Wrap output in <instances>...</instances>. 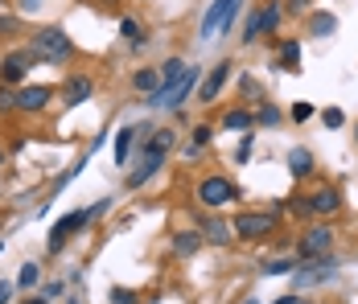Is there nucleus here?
I'll return each mask as SVG.
<instances>
[{
  "mask_svg": "<svg viewBox=\"0 0 358 304\" xmlns=\"http://www.w3.org/2000/svg\"><path fill=\"white\" fill-rule=\"evenodd\" d=\"M29 54H34L41 66H62V62H71L74 58V41L71 34H62L58 25H45V29H37L29 37V45H25Z\"/></svg>",
  "mask_w": 358,
  "mask_h": 304,
  "instance_id": "f257e3e1",
  "label": "nucleus"
},
{
  "mask_svg": "<svg viewBox=\"0 0 358 304\" xmlns=\"http://www.w3.org/2000/svg\"><path fill=\"white\" fill-rule=\"evenodd\" d=\"M173 140L178 136L169 132V128H161V132L148 136V144H144V157L141 165L128 173V189H141V185H148L157 173H161V165H165V157H169V148H173Z\"/></svg>",
  "mask_w": 358,
  "mask_h": 304,
  "instance_id": "f03ea898",
  "label": "nucleus"
},
{
  "mask_svg": "<svg viewBox=\"0 0 358 304\" xmlns=\"http://www.w3.org/2000/svg\"><path fill=\"white\" fill-rule=\"evenodd\" d=\"M202 78H206V74H202V66H189L181 78H173V82H161V87H157V91H152L144 103H148V107H157V111H173V107H181V103H185L194 91H198V87H202Z\"/></svg>",
  "mask_w": 358,
  "mask_h": 304,
  "instance_id": "7ed1b4c3",
  "label": "nucleus"
},
{
  "mask_svg": "<svg viewBox=\"0 0 358 304\" xmlns=\"http://www.w3.org/2000/svg\"><path fill=\"white\" fill-rule=\"evenodd\" d=\"M239 8H243V0H215V4L206 8V17H202V25H198V37H202V41H210L215 34H227V29L235 25V17H239Z\"/></svg>",
  "mask_w": 358,
  "mask_h": 304,
  "instance_id": "20e7f679",
  "label": "nucleus"
},
{
  "mask_svg": "<svg viewBox=\"0 0 358 304\" xmlns=\"http://www.w3.org/2000/svg\"><path fill=\"white\" fill-rule=\"evenodd\" d=\"M198 205H206V210H222L227 202H235L239 198V185L235 181H227V177H218V173H210V177H202L198 181Z\"/></svg>",
  "mask_w": 358,
  "mask_h": 304,
  "instance_id": "39448f33",
  "label": "nucleus"
},
{
  "mask_svg": "<svg viewBox=\"0 0 358 304\" xmlns=\"http://www.w3.org/2000/svg\"><path fill=\"white\" fill-rule=\"evenodd\" d=\"M334 251V231L317 222V226H309L305 235L296 238V263H313V259H325Z\"/></svg>",
  "mask_w": 358,
  "mask_h": 304,
  "instance_id": "423d86ee",
  "label": "nucleus"
},
{
  "mask_svg": "<svg viewBox=\"0 0 358 304\" xmlns=\"http://www.w3.org/2000/svg\"><path fill=\"white\" fill-rule=\"evenodd\" d=\"M235 235L248 238V243H259V238H268L276 231V214L272 210H243V214H235Z\"/></svg>",
  "mask_w": 358,
  "mask_h": 304,
  "instance_id": "0eeeda50",
  "label": "nucleus"
},
{
  "mask_svg": "<svg viewBox=\"0 0 358 304\" xmlns=\"http://www.w3.org/2000/svg\"><path fill=\"white\" fill-rule=\"evenodd\" d=\"M280 17H285V8H280L276 0H268L264 8H255L248 17V25H243V45H255L264 34H272V29L280 25Z\"/></svg>",
  "mask_w": 358,
  "mask_h": 304,
  "instance_id": "6e6552de",
  "label": "nucleus"
},
{
  "mask_svg": "<svg viewBox=\"0 0 358 304\" xmlns=\"http://www.w3.org/2000/svg\"><path fill=\"white\" fill-rule=\"evenodd\" d=\"M87 222H91V210H71L66 218H58V222H54V231H50V238H45V251H50V255H58V251L71 243L74 231H83Z\"/></svg>",
  "mask_w": 358,
  "mask_h": 304,
  "instance_id": "1a4fd4ad",
  "label": "nucleus"
},
{
  "mask_svg": "<svg viewBox=\"0 0 358 304\" xmlns=\"http://www.w3.org/2000/svg\"><path fill=\"white\" fill-rule=\"evenodd\" d=\"M334 275H338L334 255L313 259V263H296V268H292V288H313V284H325V280H334Z\"/></svg>",
  "mask_w": 358,
  "mask_h": 304,
  "instance_id": "9d476101",
  "label": "nucleus"
},
{
  "mask_svg": "<svg viewBox=\"0 0 358 304\" xmlns=\"http://www.w3.org/2000/svg\"><path fill=\"white\" fill-rule=\"evenodd\" d=\"M231 74H235V62H231V58L215 62V66H210V74L202 78V87H198V103H215L218 95H222V87L231 82Z\"/></svg>",
  "mask_w": 358,
  "mask_h": 304,
  "instance_id": "9b49d317",
  "label": "nucleus"
},
{
  "mask_svg": "<svg viewBox=\"0 0 358 304\" xmlns=\"http://www.w3.org/2000/svg\"><path fill=\"white\" fill-rule=\"evenodd\" d=\"M37 66V58L29 54V50H13L4 62H0V78L8 82V87H17V82H25V74Z\"/></svg>",
  "mask_w": 358,
  "mask_h": 304,
  "instance_id": "f8f14e48",
  "label": "nucleus"
},
{
  "mask_svg": "<svg viewBox=\"0 0 358 304\" xmlns=\"http://www.w3.org/2000/svg\"><path fill=\"white\" fill-rule=\"evenodd\" d=\"M50 99H54V91H50V87H37V82L29 87V82H25V87L17 91V111H45Z\"/></svg>",
  "mask_w": 358,
  "mask_h": 304,
  "instance_id": "ddd939ff",
  "label": "nucleus"
},
{
  "mask_svg": "<svg viewBox=\"0 0 358 304\" xmlns=\"http://www.w3.org/2000/svg\"><path fill=\"white\" fill-rule=\"evenodd\" d=\"M309 205H313V218H329V214L342 210V194H338L334 185H322V189L309 194Z\"/></svg>",
  "mask_w": 358,
  "mask_h": 304,
  "instance_id": "4468645a",
  "label": "nucleus"
},
{
  "mask_svg": "<svg viewBox=\"0 0 358 304\" xmlns=\"http://www.w3.org/2000/svg\"><path fill=\"white\" fill-rule=\"evenodd\" d=\"M91 95H95V82H91L87 74H71V78H66V91H62L66 107H83Z\"/></svg>",
  "mask_w": 358,
  "mask_h": 304,
  "instance_id": "2eb2a0df",
  "label": "nucleus"
},
{
  "mask_svg": "<svg viewBox=\"0 0 358 304\" xmlns=\"http://www.w3.org/2000/svg\"><path fill=\"white\" fill-rule=\"evenodd\" d=\"M202 231H173V255L178 259H194L198 251H202Z\"/></svg>",
  "mask_w": 358,
  "mask_h": 304,
  "instance_id": "dca6fc26",
  "label": "nucleus"
},
{
  "mask_svg": "<svg viewBox=\"0 0 358 304\" xmlns=\"http://www.w3.org/2000/svg\"><path fill=\"white\" fill-rule=\"evenodd\" d=\"M141 132L144 128H120V132H115V165H120V169H128V152L136 148Z\"/></svg>",
  "mask_w": 358,
  "mask_h": 304,
  "instance_id": "f3484780",
  "label": "nucleus"
},
{
  "mask_svg": "<svg viewBox=\"0 0 358 304\" xmlns=\"http://www.w3.org/2000/svg\"><path fill=\"white\" fill-rule=\"evenodd\" d=\"M202 238L215 243V247H227V243L235 238V226H227L222 218H206V222H202Z\"/></svg>",
  "mask_w": 358,
  "mask_h": 304,
  "instance_id": "a211bd4d",
  "label": "nucleus"
},
{
  "mask_svg": "<svg viewBox=\"0 0 358 304\" xmlns=\"http://www.w3.org/2000/svg\"><path fill=\"white\" fill-rule=\"evenodd\" d=\"M288 173H292V181H305L313 173V152L309 148H292L288 152Z\"/></svg>",
  "mask_w": 358,
  "mask_h": 304,
  "instance_id": "6ab92c4d",
  "label": "nucleus"
},
{
  "mask_svg": "<svg viewBox=\"0 0 358 304\" xmlns=\"http://www.w3.org/2000/svg\"><path fill=\"white\" fill-rule=\"evenodd\" d=\"M210 136H215V128H206V124H198V128H194V136H189V144L181 148V157H185V161H194V157H198V152H202V148L210 144Z\"/></svg>",
  "mask_w": 358,
  "mask_h": 304,
  "instance_id": "aec40b11",
  "label": "nucleus"
},
{
  "mask_svg": "<svg viewBox=\"0 0 358 304\" xmlns=\"http://www.w3.org/2000/svg\"><path fill=\"white\" fill-rule=\"evenodd\" d=\"M251 124H255V115L243 111V107H231V111L222 115V128H227V132H248Z\"/></svg>",
  "mask_w": 358,
  "mask_h": 304,
  "instance_id": "412c9836",
  "label": "nucleus"
},
{
  "mask_svg": "<svg viewBox=\"0 0 358 304\" xmlns=\"http://www.w3.org/2000/svg\"><path fill=\"white\" fill-rule=\"evenodd\" d=\"M309 34L313 37L338 34V17H334V13H313V17H309Z\"/></svg>",
  "mask_w": 358,
  "mask_h": 304,
  "instance_id": "4be33fe9",
  "label": "nucleus"
},
{
  "mask_svg": "<svg viewBox=\"0 0 358 304\" xmlns=\"http://www.w3.org/2000/svg\"><path fill=\"white\" fill-rule=\"evenodd\" d=\"M296 62H301V41H280V58H276V66L296 74V70H301Z\"/></svg>",
  "mask_w": 358,
  "mask_h": 304,
  "instance_id": "5701e85b",
  "label": "nucleus"
},
{
  "mask_svg": "<svg viewBox=\"0 0 358 304\" xmlns=\"http://www.w3.org/2000/svg\"><path fill=\"white\" fill-rule=\"evenodd\" d=\"M132 87H136V91H144V95H152V91L161 87V70H152V66L136 70V74H132Z\"/></svg>",
  "mask_w": 358,
  "mask_h": 304,
  "instance_id": "b1692460",
  "label": "nucleus"
},
{
  "mask_svg": "<svg viewBox=\"0 0 358 304\" xmlns=\"http://www.w3.org/2000/svg\"><path fill=\"white\" fill-rule=\"evenodd\" d=\"M280 120H285V115H280L276 103H259V111H255V124H259V128H276Z\"/></svg>",
  "mask_w": 358,
  "mask_h": 304,
  "instance_id": "393cba45",
  "label": "nucleus"
},
{
  "mask_svg": "<svg viewBox=\"0 0 358 304\" xmlns=\"http://www.w3.org/2000/svg\"><path fill=\"white\" fill-rule=\"evenodd\" d=\"M120 34L128 37V41H132L136 50L144 45V34H141V21H136V17H124V21H120Z\"/></svg>",
  "mask_w": 358,
  "mask_h": 304,
  "instance_id": "a878e982",
  "label": "nucleus"
},
{
  "mask_svg": "<svg viewBox=\"0 0 358 304\" xmlns=\"http://www.w3.org/2000/svg\"><path fill=\"white\" fill-rule=\"evenodd\" d=\"M288 210H292V214H296V218H313V205H309V194H292V198H288Z\"/></svg>",
  "mask_w": 358,
  "mask_h": 304,
  "instance_id": "bb28decb",
  "label": "nucleus"
},
{
  "mask_svg": "<svg viewBox=\"0 0 358 304\" xmlns=\"http://www.w3.org/2000/svg\"><path fill=\"white\" fill-rule=\"evenodd\" d=\"M17 284H21V288H37V284H41V268H37V263H21Z\"/></svg>",
  "mask_w": 358,
  "mask_h": 304,
  "instance_id": "cd10ccee",
  "label": "nucleus"
},
{
  "mask_svg": "<svg viewBox=\"0 0 358 304\" xmlns=\"http://www.w3.org/2000/svg\"><path fill=\"white\" fill-rule=\"evenodd\" d=\"M296 268V259H272V263H264V275H292Z\"/></svg>",
  "mask_w": 358,
  "mask_h": 304,
  "instance_id": "c85d7f7f",
  "label": "nucleus"
},
{
  "mask_svg": "<svg viewBox=\"0 0 358 304\" xmlns=\"http://www.w3.org/2000/svg\"><path fill=\"white\" fill-rule=\"evenodd\" d=\"M322 120H325V128H342V124H346V111H342V107H325Z\"/></svg>",
  "mask_w": 358,
  "mask_h": 304,
  "instance_id": "c756f323",
  "label": "nucleus"
},
{
  "mask_svg": "<svg viewBox=\"0 0 358 304\" xmlns=\"http://www.w3.org/2000/svg\"><path fill=\"white\" fill-rule=\"evenodd\" d=\"M13 111H17V91L0 87V115H13Z\"/></svg>",
  "mask_w": 358,
  "mask_h": 304,
  "instance_id": "7c9ffc66",
  "label": "nucleus"
},
{
  "mask_svg": "<svg viewBox=\"0 0 358 304\" xmlns=\"http://www.w3.org/2000/svg\"><path fill=\"white\" fill-rule=\"evenodd\" d=\"M41 296H45V301H58V296H66V284H62V280H50V284L41 288Z\"/></svg>",
  "mask_w": 358,
  "mask_h": 304,
  "instance_id": "2f4dec72",
  "label": "nucleus"
},
{
  "mask_svg": "<svg viewBox=\"0 0 358 304\" xmlns=\"http://www.w3.org/2000/svg\"><path fill=\"white\" fill-rule=\"evenodd\" d=\"M141 296L132 292V288H111V304H136Z\"/></svg>",
  "mask_w": 358,
  "mask_h": 304,
  "instance_id": "473e14b6",
  "label": "nucleus"
},
{
  "mask_svg": "<svg viewBox=\"0 0 358 304\" xmlns=\"http://www.w3.org/2000/svg\"><path fill=\"white\" fill-rule=\"evenodd\" d=\"M251 144H255V132H243V144H239V152H235V161H239V165L251 157Z\"/></svg>",
  "mask_w": 358,
  "mask_h": 304,
  "instance_id": "72a5a7b5",
  "label": "nucleus"
},
{
  "mask_svg": "<svg viewBox=\"0 0 358 304\" xmlns=\"http://www.w3.org/2000/svg\"><path fill=\"white\" fill-rule=\"evenodd\" d=\"M309 115H313V107H309V103H296V107H292V120H296V124H305Z\"/></svg>",
  "mask_w": 358,
  "mask_h": 304,
  "instance_id": "f704fd0d",
  "label": "nucleus"
},
{
  "mask_svg": "<svg viewBox=\"0 0 358 304\" xmlns=\"http://www.w3.org/2000/svg\"><path fill=\"white\" fill-rule=\"evenodd\" d=\"M17 34V17H0V37Z\"/></svg>",
  "mask_w": 358,
  "mask_h": 304,
  "instance_id": "c9c22d12",
  "label": "nucleus"
},
{
  "mask_svg": "<svg viewBox=\"0 0 358 304\" xmlns=\"http://www.w3.org/2000/svg\"><path fill=\"white\" fill-rule=\"evenodd\" d=\"M8 296H13V284H8V280H0V304H8Z\"/></svg>",
  "mask_w": 358,
  "mask_h": 304,
  "instance_id": "e433bc0d",
  "label": "nucleus"
},
{
  "mask_svg": "<svg viewBox=\"0 0 358 304\" xmlns=\"http://www.w3.org/2000/svg\"><path fill=\"white\" fill-rule=\"evenodd\" d=\"M17 4H21V13H37L41 8V0H17Z\"/></svg>",
  "mask_w": 358,
  "mask_h": 304,
  "instance_id": "4c0bfd02",
  "label": "nucleus"
},
{
  "mask_svg": "<svg viewBox=\"0 0 358 304\" xmlns=\"http://www.w3.org/2000/svg\"><path fill=\"white\" fill-rule=\"evenodd\" d=\"M309 8V0H288V13H305Z\"/></svg>",
  "mask_w": 358,
  "mask_h": 304,
  "instance_id": "58836bf2",
  "label": "nucleus"
},
{
  "mask_svg": "<svg viewBox=\"0 0 358 304\" xmlns=\"http://www.w3.org/2000/svg\"><path fill=\"white\" fill-rule=\"evenodd\" d=\"M25 304H50V301H45V296H29Z\"/></svg>",
  "mask_w": 358,
  "mask_h": 304,
  "instance_id": "ea45409f",
  "label": "nucleus"
},
{
  "mask_svg": "<svg viewBox=\"0 0 358 304\" xmlns=\"http://www.w3.org/2000/svg\"><path fill=\"white\" fill-rule=\"evenodd\" d=\"M276 304H292V292H288V296H280V301H276Z\"/></svg>",
  "mask_w": 358,
  "mask_h": 304,
  "instance_id": "a19ab883",
  "label": "nucleus"
},
{
  "mask_svg": "<svg viewBox=\"0 0 358 304\" xmlns=\"http://www.w3.org/2000/svg\"><path fill=\"white\" fill-rule=\"evenodd\" d=\"M243 304H259V296H251V301H243Z\"/></svg>",
  "mask_w": 358,
  "mask_h": 304,
  "instance_id": "79ce46f5",
  "label": "nucleus"
},
{
  "mask_svg": "<svg viewBox=\"0 0 358 304\" xmlns=\"http://www.w3.org/2000/svg\"><path fill=\"white\" fill-rule=\"evenodd\" d=\"M0 165H4V148H0Z\"/></svg>",
  "mask_w": 358,
  "mask_h": 304,
  "instance_id": "37998d69",
  "label": "nucleus"
},
{
  "mask_svg": "<svg viewBox=\"0 0 358 304\" xmlns=\"http://www.w3.org/2000/svg\"><path fill=\"white\" fill-rule=\"evenodd\" d=\"M0 251H4V243H0Z\"/></svg>",
  "mask_w": 358,
  "mask_h": 304,
  "instance_id": "c03bdc74",
  "label": "nucleus"
},
{
  "mask_svg": "<svg viewBox=\"0 0 358 304\" xmlns=\"http://www.w3.org/2000/svg\"><path fill=\"white\" fill-rule=\"evenodd\" d=\"M71 304H78V301H71Z\"/></svg>",
  "mask_w": 358,
  "mask_h": 304,
  "instance_id": "a18cd8bd",
  "label": "nucleus"
},
{
  "mask_svg": "<svg viewBox=\"0 0 358 304\" xmlns=\"http://www.w3.org/2000/svg\"><path fill=\"white\" fill-rule=\"evenodd\" d=\"M355 140H358V132H355Z\"/></svg>",
  "mask_w": 358,
  "mask_h": 304,
  "instance_id": "49530a36",
  "label": "nucleus"
},
{
  "mask_svg": "<svg viewBox=\"0 0 358 304\" xmlns=\"http://www.w3.org/2000/svg\"><path fill=\"white\" fill-rule=\"evenodd\" d=\"M0 4H4V0H0Z\"/></svg>",
  "mask_w": 358,
  "mask_h": 304,
  "instance_id": "de8ad7c7",
  "label": "nucleus"
}]
</instances>
